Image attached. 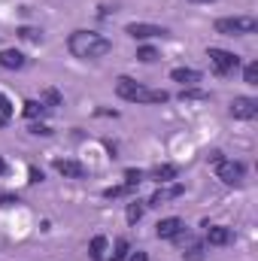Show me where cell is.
Listing matches in <instances>:
<instances>
[{
    "label": "cell",
    "mask_w": 258,
    "mask_h": 261,
    "mask_svg": "<svg viewBox=\"0 0 258 261\" xmlns=\"http://www.w3.org/2000/svg\"><path fill=\"white\" fill-rule=\"evenodd\" d=\"M67 49H70V55L79 58V61H94V58L110 55V52H113V43H110L107 37L94 34V31H73L70 40H67Z\"/></svg>",
    "instance_id": "6da1fadb"
},
{
    "label": "cell",
    "mask_w": 258,
    "mask_h": 261,
    "mask_svg": "<svg viewBox=\"0 0 258 261\" xmlns=\"http://www.w3.org/2000/svg\"><path fill=\"white\" fill-rule=\"evenodd\" d=\"M255 31L258 18H252V15H234V18L216 21V34H225V37H243V34H255Z\"/></svg>",
    "instance_id": "7a4b0ae2"
},
{
    "label": "cell",
    "mask_w": 258,
    "mask_h": 261,
    "mask_svg": "<svg viewBox=\"0 0 258 261\" xmlns=\"http://www.w3.org/2000/svg\"><path fill=\"white\" fill-rule=\"evenodd\" d=\"M207 58H210V64H213V70H216L219 76H228V73H234V70L240 67V58H237L234 52H225V49H210Z\"/></svg>",
    "instance_id": "3957f363"
},
{
    "label": "cell",
    "mask_w": 258,
    "mask_h": 261,
    "mask_svg": "<svg viewBox=\"0 0 258 261\" xmlns=\"http://www.w3.org/2000/svg\"><path fill=\"white\" fill-rule=\"evenodd\" d=\"M216 176L225 182V186H240L243 182V176H246V164H240V161H219L216 164Z\"/></svg>",
    "instance_id": "277c9868"
},
{
    "label": "cell",
    "mask_w": 258,
    "mask_h": 261,
    "mask_svg": "<svg viewBox=\"0 0 258 261\" xmlns=\"http://www.w3.org/2000/svg\"><path fill=\"white\" fill-rule=\"evenodd\" d=\"M231 116H234V119H243V122L255 119L258 116V100L255 97H234V100H231Z\"/></svg>",
    "instance_id": "5b68a950"
},
{
    "label": "cell",
    "mask_w": 258,
    "mask_h": 261,
    "mask_svg": "<svg viewBox=\"0 0 258 261\" xmlns=\"http://www.w3.org/2000/svg\"><path fill=\"white\" fill-rule=\"evenodd\" d=\"M125 34L134 37V40H149V37H164L167 31L164 28H158V24H146V21H131L128 28H125Z\"/></svg>",
    "instance_id": "8992f818"
},
{
    "label": "cell",
    "mask_w": 258,
    "mask_h": 261,
    "mask_svg": "<svg viewBox=\"0 0 258 261\" xmlns=\"http://www.w3.org/2000/svg\"><path fill=\"white\" fill-rule=\"evenodd\" d=\"M55 170L67 176V179H85L88 176V170H85V164H79V161H73V158H58L55 161Z\"/></svg>",
    "instance_id": "52a82bcc"
},
{
    "label": "cell",
    "mask_w": 258,
    "mask_h": 261,
    "mask_svg": "<svg viewBox=\"0 0 258 261\" xmlns=\"http://www.w3.org/2000/svg\"><path fill=\"white\" fill-rule=\"evenodd\" d=\"M183 228H186V225H183V219L170 216V219H161V222L155 225V234H158V240H173Z\"/></svg>",
    "instance_id": "ba28073f"
},
{
    "label": "cell",
    "mask_w": 258,
    "mask_h": 261,
    "mask_svg": "<svg viewBox=\"0 0 258 261\" xmlns=\"http://www.w3.org/2000/svg\"><path fill=\"white\" fill-rule=\"evenodd\" d=\"M231 228H225V225H210L207 228V243L210 246H228L231 243Z\"/></svg>",
    "instance_id": "9c48e42d"
},
{
    "label": "cell",
    "mask_w": 258,
    "mask_h": 261,
    "mask_svg": "<svg viewBox=\"0 0 258 261\" xmlns=\"http://www.w3.org/2000/svg\"><path fill=\"white\" fill-rule=\"evenodd\" d=\"M167 100H170V94L161 88H140L134 97V103H167Z\"/></svg>",
    "instance_id": "30bf717a"
},
{
    "label": "cell",
    "mask_w": 258,
    "mask_h": 261,
    "mask_svg": "<svg viewBox=\"0 0 258 261\" xmlns=\"http://www.w3.org/2000/svg\"><path fill=\"white\" fill-rule=\"evenodd\" d=\"M24 64H28V58H24L18 49H3V52H0V67H6V70H21Z\"/></svg>",
    "instance_id": "8fae6325"
},
{
    "label": "cell",
    "mask_w": 258,
    "mask_h": 261,
    "mask_svg": "<svg viewBox=\"0 0 258 261\" xmlns=\"http://www.w3.org/2000/svg\"><path fill=\"white\" fill-rule=\"evenodd\" d=\"M176 173H179V170H176L173 164H155L149 176H152L158 186H167V182H173V179H176Z\"/></svg>",
    "instance_id": "7c38bea8"
},
{
    "label": "cell",
    "mask_w": 258,
    "mask_h": 261,
    "mask_svg": "<svg viewBox=\"0 0 258 261\" xmlns=\"http://www.w3.org/2000/svg\"><path fill=\"white\" fill-rule=\"evenodd\" d=\"M170 79L189 88V85H197V82H200V73H197V70H192V67H176V70L170 73Z\"/></svg>",
    "instance_id": "4fadbf2b"
},
{
    "label": "cell",
    "mask_w": 258,
    "mask_h": 261,
    "mask_svg": "<svg viewBox=\"0 0 258 261\" xmlns=\"http://www.w3.org/2000/svg\"><path fill=\"white\" fill-rule=\"evenodd\" d=\"M183 192H186V189H183L179 182H176V186H170V189H158V192L152 195V200H149V206H161V203H167V200L179 197Z\"/></svg>",
    "instance_id": "5bb4252c"
},
{
    "label": "cell",
    "mask_w": 258,
    "mask_h": 261,
    "mask_svg": "<svg viewBox=\"0 0 258 261\" xmlns=\"http://www.w3.org/2000/svg\"><path fill=\"white\" fill-rule=\"evenodd\" d=\"M143 85L140 82H134V79H128V76H122L119 82H116V91H119V97H125V100H131L134 103V97H137V91H140Z\"/></svg>",
    "instance_id": "9a60e30c"
},
{
    "label": "cell",
    "mask_w": 258,
    "mask_h": 261,
    "mask_svg": "<svg viewBox=\"0 0 258 261\" xmlns=\"http://www.w3.org/2000/svg\"><path fill=\"white\" fill-rule=\"evenodd\" d=\"M88 252H91V258L94 261H104L107 258V237H94L91 246H88Z\"/></svg>",
    "instance_id": "2e32d148"
},
{
    "label": "cell",
    "mask_w": 258,
    "mask_h": 261,
    "mask_svg": "<svg viewBox=\"0 0 258 261\" xmlns=\"http://www.w3.org/2000/svg\"><path fill=\"white\" fill-rule=\"evenodd\" d=\"M21 113H24V119H31V122H34V119H40V116H43V113H46V107H43V103H40V100H28V103H24V110H21Z\"/></svg>",
    "instance_id": "e0dca14e"
},
{
    "label": "cell",
    "mask_w": 258,
    "mask_h": 261,
    "mask_svg": "<svg viewBox=\"0 0 258 261\" xmlns=\"http://www.w3.org/2000/svg\"><path fill=\"white\" fill-rule=\"evenodd\" d=\"M143 210H146V203L131 200V203H128V213H125V216H128V225H137V222L143 219Z\"/></svg>",
    "instance_id": "ac0fdd59"
},
{
    "label": "cell",
    "mask_w": 258,
    "mask_h": 261,
    "mask_svg": "<svg viewBox=\"0 0 258 261\" xmlns=\"http://www.w3.org/2000/svg\"><path fill=\"white\" fill-rule=\"evenodd\" d=\"M40 103H43L46 110H52V107H61V94H58L55 88H46V91H43V97H40Z\"/></svg>",
    "instance_id": "d6986e66"
},
{
    "label": "cell",
    "mask_w": 258,
    "mask_h": 261,
    "mask_svg": "<svg viewBox=\"0 0 258 261\" xmlns=\"http://www.w3.org/2000/svg\"><path fill=\"white\" fill-rule=\"evenodd\" d=\"M179 100H183V103H186V100H210V94L200 91V88H183V91H179Z\"/></svg>",
    "instance_id": "ffe728a7"
},
{
    "label": "cell",
    "mask_w": 258,
    "mask_h": 261,
    "mask_svg": "<svg viewBox=\"0 0 258 261\" xmlns=\"http://www.w3.org/2000/svg\"><path fill=\"white\" fill-rule=\"evenodd\" d=\"M183 249H186L183 255H186V258H189V261H200V258H203V246H200L197 240H192V243H186Z\"/></svg>",
    "instance_id": "44dd1931"
},
{
    "label": "cell",
    "mask_w": 258,
    "mask_h": 261,
    "mask_svg": "<svg viewBox=\"0 0 258 261\" xmlns=\"http://www.w3.org/2000/svg\"><path fill=\"white\" fill-rule=\"evenodd\" d=\"M18 37H21V40H28V43H40V40H43V31H40V28H28V24H24V28H18Z\"/></svg>",
    "instance_id": "7402d4cb"
},
{
    "label": "cell",
    "mask_w": 258,
    "mask_h": 261,
    "mask_svg": "<svg viewBox=\"0 0 258 261\" xmlns=\"http://www.w3.org/2000/svg\"><path fill=\"white\" fill-rule=\"evenodd\" d=\"M128 252H131L128 240H125V237H119V240H116V246H113V261H125V258H128Z\"/></svg>",
    "instance_id": "603a6c76"
},
{
    "label": "cell",
    "mask_w": 258,
    "mask_h": 261,
    "mask_svg": "<svg viewBox=\"0 0 258 261\" xmlns=\"http://www.w3.org/2000/svg\"><path fill=\"white\" fill-rule=\"evenodd\" d=\"M137 58H140L143 64H152V61H158V52H155L152 46H140V49H137Z\"/></svg>",
    "instance_id": "cb8c5ba5"
},
{
    "label": "cell",
    "mask_w": 258,
    "mask_h": 261,
    "mask_svg": "<svg viewBox=\"0 0 258 261\" xmlns=\"http://www.w3.org/2000/svg\"><path fill=\"white\" fill-rule=\"evenodd\" d=\"M140 182H143V173H140V170H134V167H128V170H125V186L134 192Z\"/></svg>",
    "instance_id": "d4e9b609"
},
{
    "label": "cell",
    "mask_w": 258,
    "mask_h": 261,
    "mask_svg": "<svg viewBox=\"0 0 258 261\" xmlns=\"http://www.w3.org/2000/svg\"><path fill=\"white\" fill-rule=\"evenodd\" d=\"M243 82H246V85H258V64H246V70H243Z\"/></svg>",
    "instance_id": "484cf974"
},
{
    "label": "cell",
    "mask_w": 258,
    "mask_h": 261,
    "mask_svg": "<svg viewBox=\"0 0 258 261\" xmlns=\"http://www.w3.org/2000/svg\"><path fill=\"white\" fill-rule=\"evenodd\" d=\"M131 189L128 186H113V189H107V192H104V197H110V200H113V197H122V195H128Z\"/></svg>",
    "instance_id": "4316f807"
},
{
    "label": "cell",
    "mask_w": 258,
    "mask_h": 261,
    "mask_svg": "<svg viewBox=\"0 0 258 261\" xmlns=\"http://www.w3.org/2000/svg\"><path fill=\"white\" fill-rule=\"evenodd\" d=\"M0 116H6V119L12 116V103H9V97H6V94H0Z\"/></svg>",
    "instance_id": "83f0119b"
},
{
    "label": "cell",
    "mask_w": 258,
    "mask_h": 261,
    "mask_svg": "<svg viewBox=\"0 0 258 261\" xmlns=\"http://www.w3.org/2000/svg\"><path fill=\"white\" fill-rule=\"evenodd\" d=\"M18 203V195H0V206H15Z\"/></svg>",
    "instance_id": "f1b7e54d"
},
{
    "label": "cell",
    "mask_w": 258,
    "mask_h": 261,
    "mask_svg": "<svg viewBox=\"0 0 258 261\" xmlns=\"http://www.w3.org/2000/svg\"><path fill=\"white\" fill-rule=\"evenodd\" d=\"M31 134H43V137H49L52 128H49V125H37V122H34V125H31Z\"/></svg>",
    "instance_id": "f546056e"
},
{
    "label": "cell",
    "mask_w": 258,
    "mask_h": 261,
    "mask_svg": "<svg viewBox=\"0 0 258 261\" xmlns=\"http://www.w3.org/2000/svg\"><path fill=\"white\" fill-rule=\"evenodd\" d=\"M125 261H149V255H146L143 249H137V252H128V258Z\"/></svg>",
    "instance_id": "4dcf8cb0"
},
{
    "label": "cell",
    "mask_w": 258,
    "mask_h": 261,
    "mask_svg": "<svg viewBox=\"0 0 258 261\" xmlns=\"http://www.w3.org/2000/svg\"><path fill=\"white\" fill-rule=\"evenodd\" d=\"M28 176H31L28 182H43V170H37V167H31V170H28Z\"/></svg>",
    "instance_id": "1f68e13d"
},
{
    "label": "cell",
    "mask_w": 258,
    "mask_h": 261,
    "mask_svg": "<svg viewBox=\"0 0 258 261\" xmlns=\"http://www.w3.org/2000/svg\"><path fill=\"white\" fill-rule=\"evenodd\" d=\"M3 173H6V161L0 158V176H3Z\"/></svg>",
    "instance_id": "d6a6232c"
},
{
    "label": "cell",
    "mask_w": 258,
    "mask_h": 261,
    "mask_svg": "<svg viewBox=\"0 0 258 261\" xmlns=\"http://www.w3.org/2000/svg\"><path fill=\"white\" fill-rule=\"evenodd\" d=\"M194 3H210V0H194Z\"/></svg>",
    "instance_id": "836d02e7"
}]
</instances>
